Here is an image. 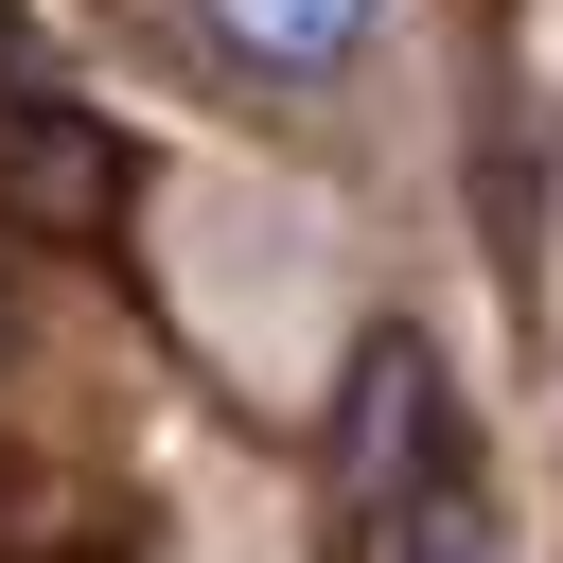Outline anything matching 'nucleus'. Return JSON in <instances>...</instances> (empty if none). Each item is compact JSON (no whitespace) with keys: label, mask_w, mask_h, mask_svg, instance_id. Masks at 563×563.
Segmentation results:
<instances>
[{"label":"nucleus","mask_w":563,"mask_h":563,"mask_svg":"<svg viewBox=\"0 0 563 563\" xmlns=\"http://www.w3.org/2000/svg\"><path fill=\"white\" fill-rule=\"evenodd\" d=\"M0 211H35V229H106V211H123V123L18 88V106H0Z\"/></svg>","instance_id":"f257e3e1"},{"label":"nucleus","mask_w":563,"mask_h":563,"mask_svg":"<svg viewBox=\"0 0 563 563\" xmlns=\"http://www.w3.org/2000/svg\"><path fill=\"white\" fill-rule=\"evenodd\" d=\"M405 457H440V352H422V334H369V352H352V440H334V475H352V493H405Z\"/></svg>","instance_id":"f03ea898"},{"label":"nucleus","mask_w":563,"mask_h":563,"mask_svg":"<svg viewBox=\"0 0 563 563\" xmlns=\"http://www.w3.org/2000/svg\"><path fill=\"white\" fill-rule=\"evenodd\" d=\"M194 18H211L246 70H299V88H317V70H352V53H369V18H387V0H194Z\"/></svg>","instance_id":"7ed1b4c3"},{"label":"nucleus","mask_w":563,"mask_h":563,"mask_svg":"<svg viewBox=\"0 0 563 563\" xmlns=\"http://www.w3.org/2000/svg\"><path fill=\"white\" fill-rule=\"evenodd\" d=\"M387 563H493V528H475V493H422V510L387 528Z\"/></svg>","instance_id":"20e7f679"},{"label":"nucleus","mask_w":563,"mask_h":563,"mask_svg":"<svg viewBox=\"0 0 563 563\" xmlns=\"http://www.w3.org/2000/svg\"><path fill=\"white\" fill-rule=\"evenodd\" d=\"M0 70H35V0H0Z\"/></svg>","instance_id":"39448f33"}]
</instances>
